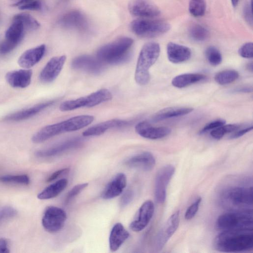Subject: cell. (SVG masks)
I'll list each match as a JSON object with an SVG mask.
<instances>
[{
  "label": "cell",
  "mask_w": 253,
  "mask_h": 253,
  "mask_svg": "<svg viewBox=\"0 0 253 253\" xmlns=\"http://www.w3.org/2000/svg\"><path fill=\"white\" fill-rule=\"evenodd\" d=\"M112 98V94L110 90L100 89L87 96L65 101L61 104L59 109L61 111H69L82 107H92Z\"/></svg>",
  "instance_id": "8"
},
{
  "label": "cell",
  "mask_w": 253,
  "mask_h": 253,
  "mask_svg": "<svg viewBox=\"0 0 253 253\" xmlns=\"http://www.w3.org/2000/svg\"><path fill=\"white\" fill-rule=\"evenodd\" d=\"M104 65L96 56L89 55L78 56L73 59L71 63L73 69L93 75L102 73L105 68Z\"/></svg>",
  "instance_id": "11"
},
{
  "label": "cell",
  "mask_w": 253,
  "mask_h": 253,
  "mask_svg": "<svg viewBox=\"0 0 253 253\" xmlns=\"http://www.w3.org/2000/svg\"><path fill=\"white\" fill-rule=\"evenodd\" d=\"M205 55L208 61L212 66H218L222 62V55L215 46H210L207 47L205 51Z\"/></svg>",
  "instance_id": "36"
},
{
  "label": "cell",
  "mask_w": 253,
  "mask_h": 253,
  "mask_svg": "<svg viewBox=\"0 0 253 253\" xmlns=\"http://www.w3.org/2000/svg\"><path fill=\"white\" fill-rule=\"evenodd\" d=\"M129 236V232L122 223H116L110 233L109 242L110 251L113 252L117 251Z\"/></svg>",
  "instance_id": "26"
},
{
  "label": "cell",
  "mask_w": 253,
  "mask_h": 253,
  "mask_svg": "<svg viewBox=\"0 0 253 253\" xmlns=\"http://www.w3.org/2000/svg\"><path fill=\"white\" fill-rule=\"evenodd\" d=\"M247 69L251 72H253V64L252 62L249 63L247 66Z\"/></svg>",
  "instance_id": "51"
},
{
  "label": "cell",
  "mask_w": 253,
  "mask_h": 253,
  "mask_svg": "<svg viewBox=\"0 0 253 253\" xmlns=\"http://www.w3.org/2000/svg\"><path fill=\"white\" fill-rule=\"evenodd\" d=\"M32 76L31 70L20 69L7 72L5 75V79L12 87L25 88L30 84Z\"/></svg>",
  "instance_id": "24"
},
{
  "label": "cell",
  "mask_w": 253,
  "mask_h": 253,
  "mask_svg": "<svg viewBox=\"0 0 253 253\" xmlns=\"http://www.w3.org/2000/svg\"><path fill=\"white\" fill-rule=\"evenodd\" d=\"M190 37L195 41L203 42L209 37V31L203 26L195 24L190 26L188 31Z\"/></svg>",
  "instance_id": "32"
},
{
  "label": "cell",
  "mask_w": 253,
  "mask_h": 253,
  "mask_svg": "<svg viewBox=\"0 0 253 253\" xmlns=\"http://www.w3.org/2000/svg\"><path fill=\"white\" fill-rule=\"evenodd\" d=\"M66 60L65 55L51 58L40 73L39 78L43 83L53 82L59 75Z\"/></svg>",
  "instance_id": "16"
},
{
  "label": "cell",
  "mask_w": 253,
  "mask_h": 253,
  "mask_svg": "<svg viewBox=\"0 0 253 253\" xmlns=\"http://www.w3.org/2000/svg\"><path fill=\"white\" fill-rule=\"evenodd\" d=\"M25 29L19 21L12 20L5 34V40L18 45L22 40Z\"/></svg>",
  "instance_id": "30"
},
{
  "label": "cell",
  "mask_w": 253,
  "mask_h": 253,
  "mask_svg": "<svg viewBox=\"0 0 253 253\" xmlns=\"http://www.w3.org/2000/svg\"><path fill=\"white\" fill-rule=\"evenodd\" d=\"M133 197V191L131 189L126 190L120 199V205L121 207L124 208L128 205L132 201Z\"/></svg>",
  "instance_id": "44"
},
{
  "label": "cell",
  "mask_w": 253,
  "mask_h": 253,
  "mask_svg": "<svg viewBox=\"0 0 253 253\" xmlns=\"http://www.w3.org/2000/svg\"><path fill=\"white\" fill-rule=\"evenodd\" d=\"M17 45L6 40L0 43V54H6L12 51Z\"/></svg>",
  "instance_id": "45"
},
{
  "label": "cell",
  "mask_w": 253,
  "mask_h": 253,
  "mask_svg": "<svg viewBox=\"0 0 253 253\" xmlns=\"http://www.w3.org/2000/svg\"><path fill=\"white\" fill-rule=\"evenodd\" d=\"M226 122L224 120L222 119H218L212 121L209 123L207 124L200 130V133L203 134L209 130H212L216 128H217L224 124Z\"/></svg>",
  "instance_id": "42"
},
{
  "label": "cell",
  "mask_w": 253,
  "mask_h": 253,
  "mask_svg": "<svg viewBox=\"0 0 253 253\" xmlns=\"http://www.w3.org/2000/svg\"><path fill=\"white\" fill-rule=\"evenodd\" d=\"M130 121L120 119H112L93 126L83 132L84 136H99L107 130L113 128H120L126 126L131 124Z\"/></svg>",
  "instance_id": "21"
},
{
  "label": "cell",
  "mask_w": 253,
  "mask_h": 253,
  "mask_svg": "<svg viewBox=\"0 0 253 253\" xmlns=\"http://www.w3.org/2000/svg\"><path fill=\"white\" fill-rule=\"evenodd\" d=\"M242 126V125L239 124H224L211 130L210 134L211 136L215 139H220L225 134L229 133H232Z\"/></svg>",
  "instance_id": "34"
},
{
  "label": "cell",
  "mask_w": 253,
  "mask_h": 253,
  "mask_svg": "<svg viewBox=\"0 0 253 253\" xmlns=\"http://www.w3.org/2000/svg\"><path fill=\"white\" fill-rule=\"evenodd\" d=\"M17 211L10 206H4L0 208V223L3 220L15 216Z\"/></svg>",
  "instance_id": "40"
},
{
  "label": "cell",
  "mask_w": 253,
  "mask_h": 253,
  "mask_svg": "<svg viewBox=\"0 0 253 253\" xmlns=\"http://www.w3.org/2000/svg\"><path fill=\"white\" fill-rule=\"evenodd\" d=\"M253 221L252 209L236 210L219 215L215 225L221 231L253 229Z\"/></svg>",
  "instance_id": "5"
},
{
  "label": "cell",
  "mask_w": 253,
  "mask_h": 253,
  "mask_svg": "<svg viewBox=\"0 0 253 253\" xmlns=\"http://www.w3.org/2000/svg\"><path fill=\"white\" fill-rule=\"evenodd\" d=\"M175 169L172 165H167L158 171L155 181L154 195L158 203L165 201L167 186L173 175Z\"/></svg>",
  "instance_id": "10"
},
{
  "label": "cell",
  "mask_w": 253,
  "mask_h": 253,
  "mask_svg": "<svg viewBox=\"0 0 253 253\" xmlns=\"http://www.w3.org/2000/svg\"><path fill=\"white\" fill-rule=\"evenodd\" d=\"M231 1L232 5L234 7H235L238 5L240 0H231Z\"/></svg>",
  "instance_id": "52"
},
{
  "label": "cell",
  "mask_w": 253,
  "mask_h": 253,
  "mask_svg": "<svg viewBox=\"0 0 253 253\" xmlns=\"http://www.w3.org/2000/svg\"><path fill=\"white\" fill-rule=\"evenodd\" d=\"M18 7L21 10L40 11L42 9V4L40 0H32Z\"/></svg>",
  "instance_id": "43"
},
{
  "label": "cell",
  "mask_w": 253,
  "mask_h": 253,
  "mask_svg": "<svg viewBox=\"0 0 253 253\" xmlns=\"http://www.w3.org/2000/svg\"><path fill=\"white\" fill-rule=\"evenodd\" d=\"M9 249L8 247V243L7 241L3 239H0V253H9Z\"/></svg>",
  "instance_id": "50"
},
{
  "label": "cell",
  "mask_w": 253,
  "mask_h": 253,
  "mask_svg": "<svg viewBox=\"0 0 253 253\" xmlns=\"http://www.w3.org/2000/svg\"><path fill=\"white\" fill-rule=\"evenodd\" d=\"M0 181L5 183L28 185L30 178L27 175H5L0 177Z\"/></svg>",
  "instance_id": "37"
},
{
  "label": "cell",
  "mask_w": 253,
  "mask_h": 253,
  "mask_svg": "<svg viewBox=\"0 0 253 253\" xmlns=\"http://www.w3.org/2000/svg\"><path fill=\"white\" fill-rule=\"evenodd\" d=\"M206 76L200 73H185L174 77L171 81L173 86L182 88L204 80Z\"/></svg>",
  "instance_id": "28"
},
{
  "label": "cell",
  "mask_w": 253,
  "mask_h": 253,
  "mask_svg": "<svg viewBox=\"0 0 253 253\" xmlns=\"http://www.w3.org/2000/svg\"><path fill=\"white\" fill-rule=\"evenodd\" d=\"M68 180L63 178L57 180L40 192L37 197L40 200H47L57 196L67 187Z\"/></svg>",
  "instance_id": "29"
},
{
  "label": "cell",
  "mask_w": 253,
  "mask_h": 253,
  "mask_svg": "<svg viewBox=\"0 0 253 253\" xmlns=\"http://www.w3.org/2000/svg\"><path fill=\"white\" fill-rule=\"evenodd\" d=\"M160 53V46L156 42L145 43L141 48L135 68L134 78L139 85L147 84L150 79L149 69L157 60Z\"/></svg>",
  "instance_id": "4"
},
{
  "label": "cell",
  "mask_w": 253,
  "mask_h": 253,
  "mask_svg": "<svg viewBox=\"0 0 253 253\" xmlns=\"http://www.w3.org/2000/svg\"><path fill=\"white\" fill-rule=\"evenodd\" d=\"M239 55L245 58H252L253 57V44L248 42L242 45L238 50Z\"/></svg>",
  "instance_id": "41"
},
{
  "label": "cell",
  "mask_w": 253,
  "mask_h": 253,
  "mask_svg": "<svg viewBox=\"0 0 253 253\" xmlns=\"http://www.w3.org/2000/svg\"><path fill=\"white\" fill-rule=\"evenodd\" d=\"M93 120V116L89 115L73 117L42 128L33 135L32 140L35 143H42L60 133L83 128L91 124Z\"/></svg>",
  "instance_id": "2"
},
{
  "label": "cell",
  "mask_w": 253,
  "mask_h": 253,
  "mask_svg": "<svg viewBox=\"0 0 253 253\" xmlns=\"http://www.w3.org/2000/svg\"><path fill=\"white\" fill-rule=\"evenodd\" d=\"M59 24L63 28L85 32L89 27L88 21L82 12L74 10L65 13L59 21Z\"/></svg>",
  "instance_id": "14"
},
{
  "label": "cell",
  "mask_w": 253,
  "mask_h": 253,
  "mask_svg": "<svg viewBox=\"0 0 253 253\" xmlns=\"http://www.w3.org/2000/svg\"><path fill=\"white\" fill-rule=\"evenodd\" d=\"M66 219V213L62 209L49 206L44 211L42 222L43 227L47 232L53 233L63 228Z\"/></svg>",
  "instance_id": "9"
},
{
  "label": "cell",
  "mask_w": 253,
  "mask_h": 253,
  "mask_svg": "<svg viewBox=\"0 0 253 253\" xmlns=\"http://www.w3.org/2000/svg\"><path fill=\"white\" fill-rule=\"evenodd\" d=\"M12 20L20 21L25 29L36 30L40 27V23L31 15L27 13H20L15 15Z\"/></svg>",
  "instance_id": "33"
},
{
  "label": "cell",
  "mask_w": 253,
  "mask_h": 253,
  "mask_svg": "<svg viewBox=\"0 0 253 253\" xmlns=\"http://www.w3.org/2000/svg\"><path fill=\"white\" fill-rule=\"evenodd\" d=\"M154 212L153 202L151 200L145 201L140 207L130 223V229L136 232L143 230L150 221Z\"/></svg>",
  "instance_id": "13"
},
{
  "label": "cell",
  "mask_w": 253,
  "mask_h": 253,
  "mask_svg": "<svg viewBox=\"0 0 253 253\" xmlns=\"http://www.w3.org/2000/svg\"><path fill=\"white\" fill-rule=\"evenodd\" d=\"M179 214V211H176L160 229L155 240V247L157 250H162L176 231L180 221Z\"/></svg>",
  "instance_id": "12"
},
{
  "label": "cell",
  "mask_w": 253,
  "mask_h": 253,
  "mask_svg": "<svg viewBox=\"0 0 253 253\" xmlns=\"http://www.w3.org/2000/svg\"><path fill=\"white\" fill-rule=\"evenodd\" d=\"M243 16L245 20L251 26H253L252 2L246 3L243 8Z\"/></svg>",
  "instance_id": "46"
},
{
  "label": "cell",
  "mask_w": 253,
  "mask_h": 253,
  "mask_svg": "<svg viewBox=\"0 0 253 253\" xmlns=\"http://www.w3.org/2000/svg\"><path fill=\"white\" fill-rule=\"evenodd\" d=\"M84 140L80 137H76L66 140L47 148L39 150L35 155L39 158H47L58 155L65 151L80 147Z\"/></svg>",
  "instance_id": "15"
},
{
  "label": "cell",
  "mask_w": 253,
  "mask_h": 253,
  "mask_svg": "<svg viewBox=\"0 0 253 253\" xmlns=\"http://www.w3.org/2000/svg\"><path fill=\"white\" fill-rule=\"evenodd\" d=\"M130 28L140 37L151 38L165 34L169 31L170 26L164 21L138 19L131 22Z\"/></svg>",
  "instance_id": "7"
},
{
  "label": "cell",
  "mask_w": 253,
  "mask_h": 253,
  "mask_svg": "<svg viewBox=\"0 0 253 253\" xmlns=\"http://www.w3.org/2000/svg\"><path fill=\"white\" fill-rule=\"evenodd\" d=\"M188 9L189 12L195 17L203 16L206 10L205 0H190Z\"/></svg>",
  "instance_id": "35"
},
{
  "label": "cell",
  "mask_w": 253,
  "mask_h": 253,
  "mask_svg": "<svg viewBox=\"0 0 253 253\" xmlns=\"http://www.w3.org/2000/svg\"><path fill=\"white\" fill-rule=\"evenodd\" d=\"M127 184L126 176L124 173H117L106 185L101 197L104 200H109L120 196Z\"/></svg>",
  "instance_id": "20"
},
{
  "label": "cell",
  "mask_w": 253,
  "mask_h": 253,
  "mask_svg": "<svg viewBox=\"0 0 253 253\" xmlns=\"http://www.w3.org/2000/svg\"><path fill=\"white\" fill-rule=\"evenodd\" d=\"M133 40L122 37L100 47L96 57L104 64L117 65L128 61L131 57L130 48Z\"/></svg>",
  "instance_id": "3"
},
{
  "label": "cell",
  "mask_w": 253,
  "mask_h": 253,
  "mask_svg": "<svg viewBox=\"0 0 253 253\" xmlns=\"http://www.w3.org/2000/svg\"><path fill=\"white\" fill-rule=\"evenodd\" d=\"M46 50L44 44H41L27 50L23 52L18 60L20 66L29 69L38 63L43 56Z\"/></svg>",
  "instance_id": "22"
},
{
  "label": "cell",
  "mask_w": 253,
  "mask_h": 253,
  "mask_svg": "<svg viewBox=\"0 0 253 253\" xmlns=\"http://www.w3.org/2000/svg\"><path fill=\"white\" fill-rule=\"evenodd\" d=\"M128 9L132 15L143 17H156L161 13L158 7L149 0H132Z\"/></svg>",
  "instance_id": "17"
},
{
  "label": "cell",
  "mask_w": 253,
  "mask_h": 253,
  "mask_svg": "<svg viewBox=\"0 0 253 253\" xmlns=\"http://www.w3.org/2000/svg\"><path fill=\"white\" fill-rule=\"evenodd\" d=\"M213 246L216 250L223 253L252 250L253 247V229L223 231L215 237Z\"/></svg>",
  "instance_id": "1"
},
{
  "label": "cell",
  "mask_w": 253,
  "mask_h": 253,
  "mask_svg": "<svg viewBox=\"0 0 253 253\" xmlns=\"http://www.w3.org/2000/svg\"><path fill=\"white\" fill-rule=\"evenodd\" d=\"M253 128V125H251L250 126H246L245 127H243V126L234 131L232 133V134L229 136L230 139H236L239 138L246 133H248L251 131Z\"/></svg>",
  "instance_id": "47"
},
{
  "label": "cell",
  "mask_w": 253,
  "mask_h": 253,
  "mask_svg": "<svg viewBox=\"0 0 253 253\" xmlns=\"http://www.w3.org/2000/svg\"><path fill=\"white\" fill-rule=\"evenodd\" d=\"M88 186L87 183H83L74 186L67 193L65 204H68L73 198L79 195Z\"/></svg>",
  "instance_id": "38"
},
{
  "label": "cell",
  "mask_w": 253,
  "mask_h": 253,
  "mask_svg": "<svg viewBox=\"0 0 253 253\" xmlns=\"http://www.w3.org/2000/svg\"><path fill=\"white\" fill-rule=\"evenodd\" d=\"M55 102V100H49L40 103L27 109L10 114L5 116L4 120L10 121H20L28 119L53 105Z\"/></svg>",
  "instance_id": "25"
},
{
  "label": "cell",
  "mask_w": 253,
  "mask_h": 253,
  "mask_svg": "<svg viewBox=\"0 0 253 253\" xmlns=\"http://www.w3.org/2000/svg\"><path fill=\"white\" fill-rule=\"evenodd\" d=\"M253 91V87L250 86H243L237 87L232 90L235 93H249Z\"/></svg>",
  "instance_id": "49"
},
{
  "label": "cell",
  "mask_w": 253,
  "mask_h": 253,
  "mask_svg": "<svg viewBox=\"0 0 253 253\" xmlns=\"http://www.w3.org/2000/svg\"><path fill=\"white\" fill-rule=\"evenodd\" d=\"M202 201L201 197H198L187 209L184 217L186 220L192 219L196 214Z\"/></svg>",
  "instance_id": "39"
},
{
  "label": "cell",
  "mask_w": 253,
  "mask_h": 253,
  "mask_svg": "<svg viewBox=\"0 0 253 253\" xmlns=\"http://www.w3.org/2000/svg\"><path fill=\"white\" fill-rule=\"evenodd\" d=\"M168 59L174 64H179L188 61L191 57L192 52L188 47L172 42L167 46Z\"/></svg>",
  "instance_id": "23"
},
{
  "label": "cell",
  "mask_w": 253,
  "mask_h": 253,
  "mask_svg": "<svg viewBox=\"0 0 253 253\" xmlns=\"http://www.w3.org/2000/svg\"><path fill=\"white\" fill-rule=\"evenodd\" d=\"M193 108L189 107H169L164 108L157 112L153 117L154 122H159L166 119L182 116L190 113Z\"/></svg>",
  "instance_id": "27"
},
{
  "label": "cell",
  "mask_w": 253,
  "mask_h": 253,
  "mask_svg": "<svg viewBox=\"0 0 253 253\" xmlns=\"http://www.w3.org/2000/svg\"><path fill=\"white\" fill-rule=\"evenodd\" d=\"M222 198L226 205L241 210H250L253 206L252 186L231 187L223 192Z\"/></svg>",
  "instance_id": "6"
},
{
  "label": "cell",
  "mask_w": 253,
  "mask_h": 253,
  "mask_svg": "<svg viewBox=\"0 0 253 253\" xmlns=\"http://www.w3.org/2000/svg\"><path fill=\"white\" fill-rule=\"evenodd\" d=\"M239 76V73L236 70H224L216 74L214 80L219 84L226 85L234 82Z\"/></svg>",
  "instance_id": "31"
},
{
  "label": "cell",
  "mask_w": 253,
  "mask_h": 253,
  "mask_svg": "<svg viewBox=\"0 0 253 253\" xmlns=\"http://www.w3.org/2000/svg\"><path fill=\"white\" fill-rule=\"evenodd\" d=\"M125 164L129 168L147 171L154 168L156 160L151 153L143 152L129 157Z\"/></svg>",
  "instance_id": "19"
},
{
  "label": "cell",
  "mask_w": 253,
  "mask_h": 253,
  "mask_svg": "<svg viewBox=\"0 0 253 253\" xmlns=\"http://www.w3.org/2000/svg\"><path fill=\"white\" fill-rule=\"evenodd\" d=\"M70 169L69 168H64L62 169H58L53 173H52L47 178V182H51L56 179L60 176L67 173L69 171Z\"/></svg>",
  "instance_id": "48"
},
{
  "label": "cell",
  "mask_w": 253,
  "mask_h": 253,
  "mask_svg": "<svg viewBox=\"0 0 253 253\" xmlns=\"http://www.w3.org/2000/svg\"><path fill=\"white\" fill-rule=\"evenodd\" d=\"M136 132L142 137L149 139L163 138L171 132L169 128L166 126H154L146 121L138 123L135 126Z\"/></svg>",
  "instance_id": "18"
}]
</instances>
